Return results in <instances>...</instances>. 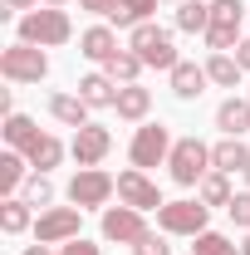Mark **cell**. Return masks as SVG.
<instances>
[{
  "label": "cell",
  "mask_w": 250,
  "mask_h": 255,
  "mask_svg": "<svg viewBox=\"0 0 250 255\" xmlns=\"http://www.w3.org/2000/svg\"><path fill=\"white\" fill-rule=\"evenodd\" d=\"M132 255H172V246H167V241H162L157 231H147V236H142V241L132 246Z\"/></svg>",
  "instance_id": "cell-32"
},
{
  "label": "cell",
  "mask_w": 250,
  "mask_h": 255,
  "mask_svg": "<svg viewBox=\"0 0 250 255\" xmlns=\"http://www.w3.org/2000/svg\"><path fill=\"white\" fill-rule=\"evenodd\" d=\"M246 182H250V167H246Z\"/></svg>",
  "instance_id": "cell-40"
},
{
  "label": "cell",
  "mask_w": 250,
  "mask_h": 255,
  "mask_svg": "<svg viewBox=\"0 0 250 255\" xmlns=\"http://www.w3.org/2000/svg\"><path fill=\"white\" fill-rule=\"evenodd\" d=\"M196 246H191V255H241V246L231 241V236H221V231H201V236H191Z\"/></svg>",
  "instance_id": "cell-29"
},
{
  "label": "cell",
  "mask_w": 250,
  "mask_h": 255,
  "mask_svg": "<svg viewBox=\"0 0 250 255\" xmlns=\"http://www.w3.org/2000/svg\"><path fill=\"white\" fill-rule=\"evenodd\" d=\"M142 69H147V64L137 59V54H132V49H118V54H113V59L103 64V74H108V79H113V84H118V89H123V84H137V74H142Z\"/></svg>",
  "instance_id": "cell-26"
},
{
  "label": "cell",
  "mask_w": 250,
  "mask_h": 255,
  "mask_svg": "<svg viewBox=\"0 0 250 255\" xmlns=\"http://www.w3.org/2000/svg\"><path fill=\"white\" fill-rule=\"evenodd\" d=\"M241 20H246V5L241 0H211V30H206V49L226 54L241 44Z\"/></svg>",
  "instance_id": "cell-6"
},
{
  "label": "cell",
  "mask_w": 250,
  "mask_h": 255,
  "mask_svg": "<svg viewBox=\"0 0 250 255\" xmlns=\"http://www.w3.org/2000/svg\"><path fill=\"white\" fill-rule=\"evenodd\" d=\"M59 255H98V246H94V241H84V236H74V241H64V246H59Z\"/></svg>",
  "instance_id": "cell-33"
},
{
  "label": "cell",
  "mask_w": 250,
  "mask_h": 255,
  "mask_svg": "<svg viewBox=\"0 0 250 255\" xmlns=\"http://www.w3.org/2000/svg\"><path fill=\"white\" fill-rule=\"evenodd\" d=\"M250 167V147L241 142V137H221L216 147H211V172H246Z\"/></svg>",
  "instance_id": "cell-18"
},
{
  "label": "cell",
  "mask_w": 250,
  "mask_h": 255,
  "mask_svg": "<svg viewBox=\"0 0 250 255\" xmlns=\"http://www.w3.org/2000/svg\"><path fill=\"white\" fill-rule=\"evenodd\" d=\"M20 255H59V251H49V246H39V241H34V246H25Z\"/></svg>",
  "instance_id": "cell-37"
},
{
  "label": "cell",
  "mask_w": 250,
  "mask_h": 255,
  "mask_svg": "<svg viewBox=\"0 0 250 255\" xmlns=\"http://www.w3.org/2000/svg\"><path fill=\"white\" fill-rule=\"evenodd\" d=\"M206 74H211V84H221V89H241V64H236V54H211L206 59Z\"/></svg>",
  "instance_id": "cell-28"
},
{
  "label": "cell",
  "mask_w": 250,
  "mask_h": 255,
  "mask_svg": "<svg viewBox=\"0 0 250 255\" xmlns=\"http://www.w3.org/2000/svg\"><path fill=\"white\" fill-rule=\"evenodd\" d=\"M113 113H118L123 123H142V118L152 113V94H147L142 84H123V89H118V103H113Z\"/></svg>",
  "instance_id": "cell-16"
},
{
  "label": "cell",
  "mask_w": 250,
  "mask_h": 255,
  "mask_svg": "<svg viewBox=\"0 0 250 255\" xmlns=\"http://www.w3.org/2000/svg\"><path fill=\"white\" fill-rule=\"evenodd\" d=\"M44 5H54V10H64V5H69V0H44Z\"/></svg>",
  "instance_id": "cell-39"
},
{
  "label": "cell",
  "mask_w": 250,
  "mask_h": 255,
  "mask_svg": "<svg viewBox=\"0 0 250 255\" xmlns=\"http://www.w3.org/2000/svg\"><path fill=\"white\" fill-rule=\"evenodd\" d=\"M177 30L206 34L211 30V0H182V5H177Z\"/></svg>",
  "instance_id": "cell-24"
},
{
  "label": "cell",
  "mask_w": 250,
  "mask_h": 255,
  "mask_svg": "<svg viewBox=\"0 0 250 255\" xmlns=\"http://www.w3.org/2000/svg\"><path fill=\"white\" fill-rule=\"evenodd\" d=\"M0 74H5L10 84H39V79L49 74V59H44V49H39V44L15 39V44L0 54Z\"/></svg>",
  "instance_id": "cell-5"
},
{
  "label": "cell",
  "mask_w": 250,
  "mask_h": 255,
  "mask_svg": "<svg viewBox=\"0 0 250 255\" xmlns=\"http://www.w3.org/2000/svg\"><path fill=\"white\" fill-rule=\"evenodd\" d=\"M162 0H118L113 10H108V20L118 25V30H137V25H147L152 20V10Z\"/></svg>",
  "instance_id": "cell-22"
},
{
  "label": "cell",
  "mask_w": 250,
  "mask_h": 255,
  "mask_svg": "<svg viewBox=\"0 0 250 255\" xmlns=\"http://www.w3.org/2000/svg\"><path fill=\"white\" fill-rule=\"evenodd\" d=\"M231 177L226 172H206L201 177V187H196V201H206V206H231Z\"/></svg>",
  "instance_id": "cell-27"
},
{
  "label": "cell",
  "mask_w": 250,
  "mask_h": 255,
  "mask_svg": "<svg viewBox=\"0 0 250 255\" xmlns=\"http://www.w3.org/2000/svg\"><path fill=\"white\" fill-rule=\"evenodd\" d=\"M118 201L123 206H137V211H157V206H167L162 201V191H157V182H147V172H118Z\"/></svg>",
  "instance_id": "cell-12"
},
{
  "label": "cell",
  "mask_w": 250,
  "mask_h": 255,
  "mask_svg": "<svg viewBox=\"0 0 250 255\" xmlns=\"http://www.w3.org/2000/svg\"><path fill=\"white\" fill-rule=\"evenodd\" d=\"M79 5H84V10H94V15H108L118 0H79Z\"/></svg>",
  "instance_id": "cell-35"
},
{
  "label": "cell",
  "mask_w": 250,
  "mask_h": 255,
  "mask_svg": "<svg viewBox=\"0 0 250 255\" xmlns=\"http://www.w3.org/2000/svg\"><path fill=\"white\" fill-rule=\"evenodd\" d=\"M226 216H231V221L241 226V231H250V191H236V196H231Z\"/></svg>",
  "instance_id": "cell-31"
},
{
  "label": "cell",
  "mask_w": 250,
  "mask_h": 255,
  "mask_svg": "<svg viewBox=\"0 0 250 255\" xmlns=\"http://www.w3.org/2000/svg\"><path fill=\"white\" fill-rule=\"evenodd\" d=\"M206 216H211L206 201H167V206H157V231L162 236H201Z\"/></svg>",
  "instance_id": "cell-7"
},
{
  "label": "cell",
  "mask_w": 250,
  "mask_h": 255,
  "mask_svg": "<svg viewBox=\"0 0 250 255\" xmlns=\"http://www.w3.org/2000/svg\"><path fill=\"white\" fill-rule=\"evenodd\" d=\"M79 226H84V211H79V206H49V211H39V221H34V241H39V246H64V241L79 236Z\"/></svg>",
  "instance_id": "cell-9"
},
{
  "label": "cell",
  "mask_w": 250,
  "mask_h": 255,
  "mask_svg": "<svg viewBox=\"0 0 250 255\" xmlns=\"http://www.w3.org/2000/svg\"><path fill=\"white\" fill-rule=\"evenodd\" d=\"M25 157H30L34 172H54V167L64 162V142L54 137V132H39V137L30 142V152H25Z\"/></svg>",
  "instance_id": "cell-23"
},
{
  "label": "cell",
  "mask_w": 250,
  "mask_h": 255,
  "mask_svg": "<svg viewBox=\"0 0 250 255\" xmlns=\"http://www.w3.org/2000/svg\"><path fill=\"white\" fill-rule=\"evenodd\" d=\"M172 5H182V0H172Z\"/></svg>",
  "instance_id": "cell-41"
},
{
  "label": "cell",
  "mask_w": 250,
  "mask_h": 255,
  "mask_svg": "<svg viewBox=\"0 0 250 255\" xmlns=\"http://www.w3.org/2000/svg\"><path fill=\"white\" fill-rule=\"evenodd\" d=\"M127 49L147 64V69H167V74H172V69L182 64L177 59V44H172V30H162V25H152V20L137 25V30H127Z\"/></svg>",
  "instance_id": "cell-2"
},
{
  "label": "cell",
  "mask_w": 250,
  "mask_h": 255,
  "mask_svg": "<svg viewBox=\"0 0 250 255\" xmlns=\"http://www.w3.org/2000/svg\"><path fill=\"white\" fill-rule=\"evenodd\" d=\"M34 5H39V0H5L0 15H25V10H34Z\"/></svg>",
  "instance_id": "cell-34"
},
{
  "label": "cell",
  "mask_w": 250,
  "mask_h": 255,
  "mask_svg": "<svg viewBox=\"0 0 250 255\" xmlns=\"http://www.w3.org/2000/svg\"><path fill=\"white\" fill-rule=\"evenodd\" d=\"M167 79H172V94L182 98V103H191V98H201V94H206V84H211L206 64H187V59L177 64V69H172Z\"/></svg>",
  "instance_id": "cell-14"
},
{
  "label": "cell",
  "mask_w": 250,
  "mask_h": 255,
  "mask_svg": "<svg viewBox=\"0 0 250 255\" xmlns=\"http://www.w3.org/2000/svg\"><path fill=\"white\" fill-rule=\"evenodd\" d=\"M241 255H250V231H246V241H241Z\"/></svg>",
  "instance_id": "cell-38"
},
{
  "label": "cell",
  "mask_w": 250,
  "mask_h": 255,
  "mask_svg": "<svg viewBox=\"0 0 250 255\" xmlns=\"http://www.w3.org/2000/svg\"><path fill=\"white\" fill-rule=\"evenodd\" d=\"M216 128L226 132V137H246L250 132V103L246 98H226L216 108Z\"/></svg>",
  "instance_id": "cell-21"
},
{
  "label": "cell",
  "mask_w": 250,
  "mask_h": 255,
  "mask_svg": "<svg viewBox=\"0 0 250 255\" xmlns=\"http://www.w3.org/2000/svg\"><path fill=\"white\" fill-rule=\"evenodd\" d=\"M30 226H34V206L25 196H5V201H0V231H5V236H25Z\"/></svg>",
  "instance_id": "cell-19"
},
{
  "label": "cell",
  "mask_w": 250,
  "mask_h": 255,
  "mask_svg": "<svg viewBox=\"0 0 250 255\" xmlns=\"http://www.w3.org/2000/svg\"><path fill=\"white\" fill-rule=\"evenodd\" d=\"M236 64H241V69H250V34L236 44Z\"/></svg>",
  "instance_id": "cell-36"
},
{
  "label": "cell",
  "mask_w": 250,
  "mask_h": 255,
  "mask_svg": "<svg viewBox=\"0 0 250 255\" xmlns=\"http://www.w3.org/2000/svg\"><path fill=\"white\" fill-rule=\"evenodd\" d=\"M108 147H113V132H108V128H98V123H89V128H74L69 157L79 162V167H98V162L108 157Z\"/></svg>",
  "instance_id": "cell-11"
},
{
  "label": "cell",
  "mask_w": 250,
  "mask_h": 255,
  "mask_svg": "<svg viewBox=\"0 0 250 255\" xmlns=\"http://www.w3.org/2000/svg\"><path fill=\"white\" fill-rule=\"evenodd\" d=\"M20 196H25L30 206H39V211H49V206H54V182H49V172H34Z\"/></svg>",
  "instance_id": "cell-30"
},
{
  "label": "cell",
  "mask_w": 250,
  "mask_h": 255,
  "mask_svg": "<svg viewBox=\"0 0 250 255\" xmlns=\"http://www.w3.org/2000/svg\"><path fill=\"white\" fill-rule=\"evenodd\" d=\"M5 147H15V152H30V142L39 137V128H34V118H25V113H5Z\"/></svg>",
  "instance_id": "cell-25"
},
{
  "label": "cell",
  "mask_w": 250,
  "mask_h": 255,
  "mask_svg": "<svg viewBox=\"0 0 250 255\" xmlns=\"http://www.w3.org/2000/svg\"><path fill=\"white\" fill-rule=\"evenodd\" d=\"M20 39H25V44H39V49H59V44L74 39V25H69V15L54 10V5L25 10V15H20Z\"/></svg>",
  "instance_id": "cell-1"
},
{
  "label": "cell",
  "mask_w": 250,
  "mask_h": 255,
  "mask_svg": "<svg viewBox=\"0 0 250 255\" xmlns=\"http://www.w3.org/2000/svg\"><path fill=\"white\" fill-rule=\"evenodd\" d=\"M79 54L94 64H108L113 54H118V34H113V25H89V30L79 34Z\"/></svg>",
  "instance_id": "cell-15"
},
{
  "label": "cell",
  "mask_w": 250,
  "mask_h": 255,
  "mask_svg": "<svg viewBox=\"0 0 250 255\" xmlns=\"http://www.w3.org/2000/svg\"><path fill=\"white\" fill-rule=\"evenodd\" d=\"M142 236H147V221H142L137 206H108V211H103V241H113V246H137Z\"/></svg>",
  "instance_id": "cell-10"
},
{
  "label": "cell",
  "mask_w": 250,
  "mask_h": 255,
  "mask_svg": "<svg viewBox=\"0 0 250 255\" xmlns=\"http://www.w3.org/2000/svg\"><path fill=\"white\" fill-rule=\"evenodd\" d=\"M167 167H172V182L177 187H201V177L211 172V147L201 137H177Z\"/></svg>",
  "instance_id": "cell-3"
},
{
  "label": "cell",
  "mask_w": 250,
  "mask_h": 255,
  "mask_svg": "<svg viewBox=\"0 0 250 255\" xmlns=\"http://www.w3.org/2000/svg\"><path fill=\"white\" fill-rule=\"evenodd\" d=\"M127 157H132V167L142 172V167H157V162L172 157V132L162 123H142L137 132H132V142H127Z\"/></svg>",
  "instance_id": "cell-8"
},
{
  "label": "cell",
  "mask_w": 250,
  "mask_h": 255,
  "mask_svg": "<svg viewBox=\"0 0 250 255\" xmlns=\"http://www.w3.org/2000/svg\"><path fill=\"white\" fill-rule=\"evenodd\" d=\"M89 103L79 94H49V118L54 123H64V128H89Z\"/></svg>",
  "instance_id": "cell-17"
},
{
  "label": "cell",
  "mask_w": 250,
  "mask_h": 255,
  "mask_svg": "<svg viewBox=\"0 0 250 255\" xmlns=\"http://www.w3.org/2000/svg\"><path fill=\"white\" fill-rule=\"evenodd\" d=\"M118 196V177H108L103 167H79L74 182H69V201L79 211H94V206H108Z\"/></svg>",
  "instance_id": "cell-4"
},
{
  "label": "cell",
  "mask_w": 250,
  "mask_h": 255,
  "mask_svg": "<svg viewBox=\"0 0 250 255\" xmlns=\"http://www.w3.org/2000/svg\"><path fill=\"white\" fill-rule=\"evenodd\" d=\"M30 177H34V167H30L25 152H15V147L0 152V196H20Z\"/></svg>",
  "instance_id": "cell-13"
},
{
  "label": "cell",
  "mask_w": 250,
  "mask_h": 255,
  "mask_svg": "<svg viewBox=\"0 0 250 255\" xmlns=\"http://www.w3.org/2000/svg\"><path fill=\"white\" fill-rule=\"evenodd\" d=\"M79 98H84L89 108H113V103H118V84H113L108 74H84V79H79Z\"/></svg>",
  "instance_id": "cell-20"
}]
</instances>
